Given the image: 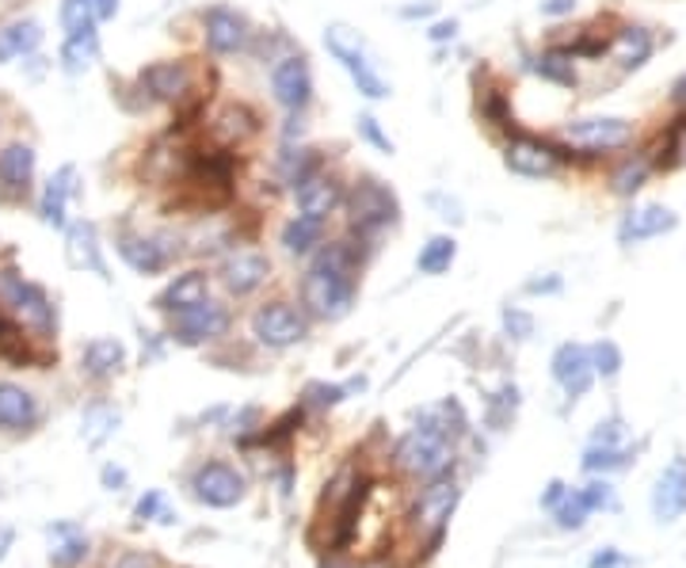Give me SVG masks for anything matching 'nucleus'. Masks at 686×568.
I'll return each mask as SVG.
<instances>
[{
  "label": "nucleus",
  "instance_id": "39",
  "mask_svg": "<svg viewBox=\"0 0 686 568\" xmlns=\"http://www.w3.org/2000/svg\"><path fill=\"white\" fill-rule=\"evenodd\" d=\"M218 123H222L225 141H241V138H249V134L256 130V118L244 112V107H229V112L218 118Z\"/></svg>",
  "mask_w": 686,
  "mask_h": 568
},
{
  "label": "nucleus",
  "instance_id": "2",
  "mask_svg": "<svg viewBox=\"0 0 686 568\" xmlns=\"http://www.w3.org/2000/svg\"><path fill=\"white\" fill-rule=\"evenodd\" d=\"M393 462L401 465L404 473H412V477H443L446 465L454 462L451 435H446V428H439V423H420V428H412L409 435L397 443Z\"/></svg>",
  "mask_w": 686,
  "mask_h": 568
},
{
  "label": "nucleus",
  "instance_id": "21",
  "mask_svg": "<svg viewBox=\"0 0 686 568\" xmlns=\"http://www.w3.org/2000/svg\"><path fill=\"white\" fill-rule=\"evenodd\" d=\"M118 256L126 260L138 275H157L160 267L168 264V249L160 241H152V236H134V233H123L118 236Z\"/></svg>",
  "mask_w": 686,
  "mask_h": 568
},
{
  "label": "nucleus",
  "instance_id": "17",
  "mask_svg": "<svg viewBox=\"0 0 686 568\" xmlns=\"http://www.w3.org/2000/svg\"><path fill=\"white\" fill-rule=\"evenodd\" d=\"M675 222H679V218L667 207H637L622 218L618 236H622V244H637V241H648V236H659V233H667V229H675Z\"/></svg>",
  "mask_w": 686,
  "mask_h": 568
},
{
  "label": "nucleus",
  "instance_id": "43",
  "mask_svg": "<svg viewBox=\"0 0 686 568\" xmlns=\"http://www.w3.org/2000/svg\"><path fill=\"white\" fill-rule=\"evenodd\" d=\"M359 130H362V138L370 141V146H378L381 152H393V141L381 134V126H378V118H370V115H362L359 118Z\"/></svg>",
  "mask_w": 686,
  "mask_h": 568
},
{
  "label": "nucleus",
  "instance_id": "29",
  "mask_svg": "<svg viewBox=\"0 0 686 568\" xmlns=\"http://www.w3.org/2000/svg\"><path fill=\"white\" fill-rule=\"evenodd\" d=\"M39 42H42L39 23H31V20L8 23V28L0 31V62H8V57H20V54H31Z\"/></svg>",
  "mask_w": 686,
  "mask_h": 568
},
{
  "label": "nucleus",
  "instance_id": "4",
  "mask_svg": "<svg viewBox=\"0 0 686 568\" xmlns=\"http://www.w3.org/2000/svg\"><path fill=\"white\" fill-rule=\"evenodd\" d=\"M564 141L583 152H610L633 141L630 118H583V123L564 126Z\"/></svg>",
  "mask_w": 686,
  "mask_h": 568
},
{
  "label": "nucleus",
  "instance_id": "56",
  "mask_svg": "<svg viewBox=\"0 0 686 568\" xmlns=\"http://www.w3.org/2000/svg\"><path fill=\"white\" fill-rule=\"evenodd\" d=\"M675 99H679V104H686V76L679 84H675Z\"/></svg>",
  "mask_w": 686,
  "mask_h": 568
},
{
  "label": "nucleus",
  "instance_id": "50",
  "mask_svg": "<svg viewBox=\"0 0 686 568\" xmlns=\"http://www.w3.org/2000/svg\"><path fill=\"white\" fill-rule=\"evenodd\" d=\"M157 507H160V496H157V493H149V496L138 504V519H149V515L157 512Z\"/></svg>",
  "mask_w": 686,
  "mask_h": 568
},
{
  "label": "nucleus",
  "instance_id": "37",
  "mask_svg": "<svg viewBox=\"0 0 686 568\" xmlns=\"http://www.w3.org/2000/svg\"><path fill=\"white\" fill-rule=\"evenodd\" d=\"M62 23L70 28V35H73V31L92 28V23H96V0H65V4H62Z\"/></svg>",
  "mask_w": 686,
  "mask_h": 568
},
{
  "label": "nucleus",
  "instance_id": "31",
  "mask_svg": "<svg viewBox=\"0 0 686 568\" xmlns=\"http://www.w3.org/2000/svg\"><path fill=\"white\" fill-rule=\"evenodd\" d=\"M320 233H325V222H317V218H309V214H298L294 222H286L283 244H286V252H294V256H305L313 244H320Z\"/></svg>",
  "mask_w": 686,
  "mask_h": 568
},
{
  "label": "nucleus",
  "instance_id": "54",
  "mask_svg": "<svg viewBox=\"0 0 686 568\" xmlns=\"http://www.w3.org/2000/svg\"><path fill=\"white\" fill-rule=\"evenodd\" d=\"M12 538H15V534H12V530H8V527H0V561H4L8 546H12Z\"/></svg>",
  "mask_w": 686,
  "mask_h": 568
},
{
  "label": "nucleus",
  "instance_id": "44",
  "mask_svg": "<svg viewBox=\"0 0 686 568\" xmlns=\"http://www.w3.org/2000/svg\"><path fill=\"white\" fill-rule=\"evenodd\" d=\"M583 496H588L591 512H599V507H614V488H610L606 481H591V485L583 488Z\"/></svg>",
  "mask_w": 686,
  "mask_h": 568
},
{
  "label": "nucleus",
  "instance_id": "20",
  "mask_svg": "<svg viewBox=\"0 0 686 568\" xmlns=\"http://www.w3.org/2000/svg\"><path fill=\"white\" fill-rule=\"evenodd\" d=\"M267 260L260 256V252H249V249H241V252H233V256L225 260V286L233 294H252L256 286H264V278H267Z\"/></svg>",
  "mask_w": 686,
  "mask_h": 568
},
{
  "label": "nucleus",
  "instance_id": "48",
  "mask_svg": "<svg viewBox=\"0 0 686 568\" xmlns=\"http://www.w3.org/2000/svg\"><path fill=\"white\" fill-rule=\"evenodd\" d=\"M112 568H152V557H146V554H118V561H112Z\"/></svg>",
  "mask_w": 686,
  "mask_h": 568
},
{
  "label": "nucleus",
  "instance_id": "23",
  "mask_svg": "<svg viewBox=\"0 0 686 568\" xmlns=\"http://www.w3.org/2000/svg\"><path fill=\"white\" fill-rule=\"evenodd\" d=\"M88 557V538L73 523H54L50 527V561L57 568H73Z\"/></svg>",
  "mask_w": 686,
  "mask_h": 568
},
{
  "label": "nucleus",
  "instance_id": "3",
  "mask_svg": "<svg viewBox=\"0 0 686 568\" xmlns=\"http://www.w3.org/2000/svg\"><path fill=\"white\" fill-rule=\"evenodd\" d=\"M325 46L333 50V57L336 62L344 65L347 73H351V81H355V88L362 92L367 99H386L389 96V84L381 81V73L374 70V62H370V54H367V46H362V39L355 35L351 28H328L325 31Z\"/></svg>",
  "mask_w": 686,
  "mask_h": 568
},
{
  "label": "nucleus",
  "instance_id": "46",
  "mask_svg": "<svg viewBox=\"0 0 686 568\" xmlns=\"http://www.w3.org/2000/svg\"><path fill=\"white\" fill-rule=\"evenodd\" d=\"M309 393H313V401L317 404H336L344 397V389L340 386H313Z\"/></svg>",
  "mask_w": 686,
  "mask_h": 568
},
{
  "label": "nucleus",
  "instance_id": "10",
  "mask_svg": "<svg viewBox=\"0 0 686 568\" xmlns=\"http://www.w3.org/2000/svg\"><path fill=\"white\" fill-rule=\"evenodd\" d=\"M652 515L659 523H675L686 515V457H672L652 488Z\"/></svg>",
  "mask_w": 686,
  "mask_h": 568
},
{
  "label": "nucleus",
  "instance_id": "45",
  "mask_svg": "<svg viewBox=\"0 0 686 568\" xmlns=\"http://www.w3.org/2000/svg\"><path fill=\"white\" fill-rule=\"evenodd\" d=\"M504 325H507V333H511V336H519V340H523V336H530V328H534V320L527 317V313H504Z\"/></svg>",
  "mask_w": 686,
  "mask_h": 568
},
{
  "label": "nucleus",
  "instance_id": "57",
  "mask_svg": "<svg viewBox=\"0 0 686 568\" xmlns=\"http://www.w3.org/2000/svg\"><path fill=\"white\" fill-rule=\"evenodd\" d=\"M328 568H333V565H328Z\"/></svg>",
  "mask_w": 686,
  "mask_h": 568
},
{
  "label": "nucleus",
  "instance_id": "8",
  "mask_svg": "<svg viewBox=\"0 0 686 568\" xmlns=\"http://www.w3.org/2000/svg\"><path fill=\"white\" fill-rule=\"evenodd\" d=\"M194 496L210 507H233L244 496V477L225 462H210L194 473Z\"/></svg>",
  "mask_w": 686,
  "mask_h": 568
},
{
  "label": "nucleus",
  "instance_id": "51",
  "mask_svg": "<svg viewBox=\"0 0 686 568\" xmlns=\"http://www.w3.org/2000/svg\"><path fill=\"white\" fill-rule=\"evenodd\" d=\"M118 12V0H96V20H112Z\"/></svg>",
  "mask_w": 686,
  "mask_h": 568
},
{
  "label": "nucleus",
  "instance_id": "26",
  "mask_svg": "<svg viewBox=\"0 0 686 568\" xmlns=\"http://www.w3.org/2000/svg\"><path fill=\"white\" fill-rule=\"evenodd\" d=\"M96 57H99V35H96V28L73 31V35L65 39L62 62H65V70H70V73H84L92 62H96Z\"/></svg>",
  "mask_w": 686,
  "mask_h": 568
},
{
  "label": "nucleus",
  "instance_id": "1",
  "mask_svg": "<svg viewBox=\"0 0 686 568\" xmlns=\"http://www.w3.org/2000/svg\"><path fill=\"white\" fill-rule=\"evenodd\" d=\"M302 298L317 317H344L355 302V278H351V256L344 244H333L325 256L313 264V271L302 283Z\"/></svg>",
  "mask_w": 686,
  "mask_h": 568
},
{
  "label": "nucleus",
  "instance_id": "13",
  "mask_svg": "<svg viewBox=\"0 0 686 568\" xmlns=\"http://www.w3.org/2000/svg\"><path fill=\"white\" fill-rule=\"evenodd\" d=\"M271 88H275L278 104L291 107V112H302L313 96V76H309L305 57H286V62H278L275 73H271Z\"/></svg>",
  "mask_w": 686,
  "mask_h": 568
},
{
  "label": "nucleus",
  "instance_id": "16",
  "mask_svg": "<svg viewBox=\"0 0 686 568\" xmlns=\"http://www.w3.org/2000/svg\"><path fill=\"white\" fill-rule=\"evenodd\" d=\"M31 176H35V149L31 146H8L0 152V191L8 199H20L31 188Z\"/></svg>",
  "mask_w": 686,
  "mask_h": 568
},
{
  "label": "nucleus",
  "instance_id": "47",
  "mask_svg": "<svg viewBox=\"0 0 686 568\" xmlns=\"http://www.w3.org/2000/svg\"><path fill=\"white\" fill-rule=\"evenodd\" d=\"M672 152H675V160H679V165H686V118L672 130Z\"/></svg>",
  "mask_w": 686,
  "mask_h": 568
},
{
  "label": "nucleus",
  "instance_id": "34",
  "mask_svg": "<svg viewBox=\"0 0 686 568\" xmlns=\"http://www.w3.org/2000/svg\"><path fill=\"white\" fill-rule=\"evenodd\" d=\"M454 252H457L454 236H431V241L423 244L416 267L423 271V275H439V271H446L454 264Z\"/></svg>",
  "mask_w": 686,
  "mask_h": 568
},
{
  "label": "nucleus",
  "instance_id": "25",
  "mask_svg": "<svg viewBox=\"0 0 686 568\" xmlns=\"http://www.w3.org/2000/svg\"><path fill=\"white\" fill-rule=\"evenodd\" d=\"M73 168H62L54 180L46 183V194H42V222L62 229L65 225V202L73 194Z\"/></svg>",
  "mask_w": 686,
  "mask_h": 568
},
{
  "label": "nucleus",
  "instance_id": "36",
  "mask_svg": "<svg viewBox=\"0 0 686 568\" xmlns=\"http://www.w3.org/2000/svg\"><path fill=\"white\" fill-rule=\"evenodd\" d=\"M309 176H317V157H313V149H294L286 152L283 160V180L294 183V188H302Z\"/></svg>",
  "mask_w": 686,
  "mask_h": 568
},
{
  "label": "nucleus",
  "instance_id": "22",
  "mask_svg": "<svg viewBox=\"0 0 686 568\" xmlns=\"http://www.w3.org/2000/svg\"><path fill=\"white\" fill-rule=\"evenodd\" d=\"M207 275L202 271H188V275H176V283H168V291L160 294L157 305L168 313H183V309H194V305L207 302Z\"/></svg>",
  "mask_w": 686,
  "mask_h": 568
},
{
  "label": "nucleus",
  "instance_id": "5",
  "mask_svg": "<svg viewBox=\"0 0 686 568\" xmlns=\"http://www.w3.org/2000/svg\"><path fill=\"white\" fill-rule=\"evenodd\" d=\"M351 225L359 233H374V229H386L397 218V199L389 194V188H381L378 180H362L359 188L351 191Z\"/></svg>",
  "mask_w": 686,
  "mask_h": 568
},
{
  "label": "nucleus",
  "instance_id": "15",
  "mask_svg": "<svg viewBox=\"0 0 686 568\" xmlns=\"http://www.w3.org/2000/svg\"><path fill=\"white\" fill-rule=\"evenodd\" d=\"M454 504H457L454 481L435 477V485L423 488V496H420V504H416V515H412V519H416V530L439 534V530L446 527V519H451Z\"/></svg>",
  "mask_w": 686,
  "mask_h": 568
},
{
  "label": "nucleus",
  "instance_id": "49",
  "mask_svg": "<svg viewBox=\"0 0 686 568\" xmlns=\"http://www.w3.org/2000/svg\"><path fill=\"white\" fill-rule=\"evenodd\" d=\"M576 8V0H546V4H541V12L546 15H569Z\"/></svg>",
  "mask_w": 686,
  "mask_h": 568
},
{
  "label": "nucleus",
  "instance_id": "53",
  "mask_svg": "<svg viewBox=\"0 0 686 568\" xmlns=\"http://www.w3.org/2000/svg\"><path fill=\"white\" fill-rule=\"evenodd\" d=\"M454 31H457V23H439V28L431 31V39H439V42H443V39H454Z\"/></svg>",
  "mask_w": 686,
  "mask_h": 568
},
{
  "label": "nucleus",
  "instance_id": "6",
  "mask_svg": "<svg viewBox=\"0 0 686 568\" xmlns=\"http://www.w3.org/2000/svg\"><path fill=\"white\" fill-rule=\"evenodd\" d=\"M252 333H256L260 344L267 347H291L305 340V317L298 309H291L286 302H271L260 305L256 317H252Z\"/></svg>",
  "mask_w": 686,
  "mask_h": 568
},
{
  "label": "nucleus",
  "instance_id": "14",
  "mask_svg": "<svg viewBox=\"0 0 686 568\" xmlns=\"http://www.w3.org/2000/svg\"><path fill=\"white\" fill-rule=\"evenodd\" d=\"M202 28H207V46L214 54H236L244 46V39H249V23L233 8H210L202 15Z\"/></svg>",
  "mask_w": 686,
  "mask_h": 568
},
{
  "label": "nucleus",
  "instance_id": "40",
  "mask_svg": "<svg viewBox=\"0 0 686 568\" xmlns=\"http://www.w3.org/2000/svg\"><path fill=\"white\" fill-rule=\"evenodd\" d=\"M115 423H118L115 412H107V409H92L88 417H84V431H88V443H92V446L104 443V439L112 435Z\"/></svg>",
  "mask_w": 686,
  "mask_h": 568
},
{
  "label": "nucleus",
  "instance_id": "52",
  "mask_svg": "<svg viewBox=\"0 0 686 568\" xmlns=\"http://www.w3.org/2000/svg\"><path fill=\"white\" fill-rule=\"evenodd\" d=\"M614 565H622V557L618 554H599L595 561H591V568H614Z\"/></svg>",
  "mask_w": 686,
  "mask_h": 568
},
{
  "label": "nucleus",
  "instance_id": "55",
  "mask_svg": "<svg viewBox=\"0 0 686 568\" xmlns=\"http://www.w3.org/2000/svg\"><path fill=\"white\" fill-rule=\"evenodd\" d=\"M104 481H107V485H123V473H118V470H112V465H107V470H104Z\"/></svg>",
  "mask_w": 686,
  "mask_h": 568
},
{
  "label": "nucleus",
  "instance_id": "19",
  "mask_svg": "<svg viewBox=\"0 0 686 568\" xmlns=\"http://www.w3.org/2000/svg\"><path fill=\"white\" fill-rule=\"evenodd\" d=\"M336 207H340V183H336L333 176L317 172V176H309V180H305L302 188H298V210H302V214L325 222V218L333 214Z\"/></svg>",
  "mask_w": 686,
  "mask_h": 568
},
{
  "label": "nucleus",
  "instance_id": "9",
  "mask_svg": "<svg viewBox=\"0 0 686 568\" xmlns=\"http://www.w3.org/2000/svg\"><path fill=\"white\" fill-rule=\"evenodd\" d=\"M507 168L519 176H534V180H541V176H553L557 168H561V152H557L549 141H538V138H511L507 141V152H504Z\"/></svg>",
  "mask_w": 686,
  "mask_h": 568
},
{
  "label": "nucleus",
  "instance_id": "11",
  "mask_svg": "<svg viewBox=\"0 0 686 568\" xmlns=\"http://www.w3.org/2000/svg\"><path fill=\"white\" fill-rule=\"evenodd\" d=\"M553 378L561 381V389L572 397H583L591 389V378H595V359L583 344H561L553 355Z\"/></svg>",
  "mask_w": 686,
  "mask_h": 568
},
{
  "label": "nucleus",
  "instance_id": "38",
  "mask_svg": "<svg viewBox=\"0 0 686 568\" xmlns=\"http://www.w3.org/2000/svg\"><path fill=\"white\" fill-rule=\"evenodd\" d=\"M645 176H648V160H625L622 168H618L614 172V191L618 194H633L641 188V183H645Z\"/></svg>",
  "mask_w": 686,
  "mask_h": 568
},
{
  "label": "nucleus",
  "instance_id": "32",
  "mask_svg": "<svg viewBox=\"0 0 686 568\" xmlns=\"http://www.w3.org/2000/svg\"><path fill=\"white\" fill-rule=\"evenodd\" d=\"M630 457H633L630 443H591L588 454H583V470H591V473L622 470V465H630Z\"/></svg>",
  "mask_w": 686,
  "mask_h": 568
},
{
  "label": "nucleus",
  "instance_id": "7",
  "mask_svg": "<svg viewBox=\"0 0 686 568\" xmlns=\"http://www.w3.org/2000/svg\"><path fill=\"white\" fill-rule=\"evenodd\" d=\"M0 291H4L8 305H12V309L23 317V325H31L39 336L54 333V305H50V298L39 291L35 283H23V278L8 275L4 283H0Z\"/></svg>",
  "mask_w": 686,
  "mask_h": 568
},
{
  "label": "nucleus",
  "instance_id": "41",
  "mask_svg": "<svg viewBox=\"0 0 686 568\" xmlns=\"http://www.w3.org/2000/svg\"><path fill=\"white\" fill-rule=\"evenodd\" d=\"M591 359H595V375H606V378H614L618 367H622V351H618L610 340L591 347Z\"/></svg>",
  "mask_w": 686,
  "mask_h": 568
},
{
  "label": "nucleus",
  "instance_id": "33",
  "mask_svg": "<svg viewBox=\"0 0 686 568\" xmlns=\"http://www.w3.org/2000/svg\"><path fill=\"white\" fill-rule=\"evenodd\" d=\"M588 515H591V504H588V496H583V488H564V496L553 504V519H557V527H564V530L583 527Z\"/></svg>",
  "mask_w": 686,
  "mask_h": 568
},
{
  "label": "nucleus",
  "instance_id": "42",
  "mask_svg": "<svg viewBox=\"0 0 686 568\" xmlns=\"http://www.w3.org/2000/svg\"><path fill=\"white\" fill-rule=\"evenodd\" d=\"M0 351H4L12 362H28V347H23L20 333H15V328L8 325L4 317H0Z\"/></svg>",
  "mask_w": 686,
  "mask_h": 568
},
{
  "label": "nucleus",
  "instance_id": "12",
  "mask_svg": "<svg viewBox=\"0 0 686 568\" xmlns=\"http://www.w3.org/2000/svg\"><path fill=\"white\" fill-rule=\"evenodd\" d=\"M229 325V313L218 302H202L194 309L176 313V340L180 344H207L214 336H222Z\"/></svg>",
  "mask_w": 686,
  "mask_h": 568
},
{
  "label": "nucleus",
  "instance_id": "27",
  "mask_svg": "<svg viewBox=\"0 0 686 568\" xmlns=\"http://www.w3.org/2000/svg\"><path fill=\"white\" fill-rule=\"evenodd\" d=\"M610 50H614V57L622 62V70H637V65H645L652 54V35L645 28H625V31H618V39Z\"/></svg>",
  "mask_w": 686,
  "mask_h": 568
},
{
  "label": "nucleus",
  "instance_id": "30",
  "mask_svg": "<svg viewBox=\"0 0 686 568\" xmlns=\"http://www.w3.org/2000/svg\"><path fill=\"white\" fill-rule=\"evenodd\" d=\"M123 359H126V351L118 340H92L88 351H84V370H88L92 378H107L123 367Z\"/></svg>",
  "mask_w": 686,
  "mask_h": 568
},
{
  "label": "nucleus",
  "instance_id": "18",
  "mask_svg": "<svg viewBox=\"0 0 686 568\" xmlns=\"http://www.w3.org/2000/svg\"><path fill=\"white\" fill-rule=\"evenodd\" d=\"M141 84L149 88V96L157 99H183L191 92V70L188 62H157L141 73Z\"/></svg>",
  "mask_w": 686,
  "mask_h": 568
},
{
  "label": "nucleus",
  "instance_id": "28",
  "mask_svg": "<svg viewBox=\"0 0 686 568\" xmlns=\"http://www.w3.org/2000/svg\"><path fill=\"white\" fill-rule=\"evenodd\" d=\"M70 264L73 267H92L99 278H107L104 256H99V244H96V229L92 225H76L70 233Z\"/></svg>",
  "mask_w": 686,
  "mask_h": 568
},
{
  "label": "nucleus",
  "instance_id": "35",
  "mask_svg": "<svg viewBox=\"0 0 686 568\" xmlns=\"http://www.w3.org/2000/svg\"><path fill=\"white\" fill-rule=\"evenodd\" d=\"M534 73L546 76V81H553V84H576L572 54H564V50H553V54L534 57Z\"/></svg>",
  "mask_w": 686,
  "mask_h": 568
},
{
  "label": "nucleus",
  "instance_id": "24",
  "mask_svg": "<svg viewBox=\"0 0 686 568\" xmlns=\"http://www.w3.org/2000/svg\"><path fill=\"white\" fill-rule=\"evenodd\" d=\"M35 401L28 389L20 386H0V428H31L35 423Z\"/></svg>",
  "mask_w": 686,
  "mask_h": 568
}]
</instances>
